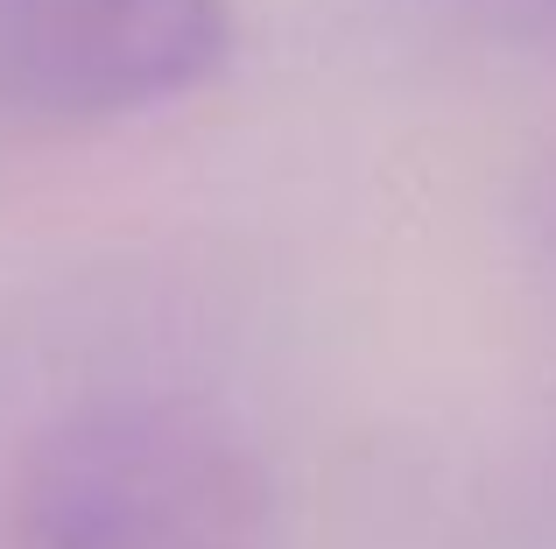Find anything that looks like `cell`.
<instances>
[{
    "label": "cell",
    "instance_id": "obj_1",
    "mask_svg": "<svg viewBox=\"0 0 556 549\" xmlns=\"http://www.w3.org/2000/svg\"><path fill=\"white\" fill-rule=\"evenodd\" d=\"M22 549H261L268 472L204 401L106 395L64 409L14 472Z\"/></svg>",
    "mask_w": 556,
    "mask_h": 549
},
{
    "label": "cell",
    "instance_id": "obj_2",
    "mask_svg": "<svg viewBox=\"0 0 556 549\" xmlns=\"http://www.w3.org/2000/svg\"><path fill=\"white\" fill-rule=\"evenodd\" d=\"M226 0H0V106L28 120H135L212 85Z\"/></svg>",
    "mask_w": 556,
    "mask_h": 549
}]
</instances>
